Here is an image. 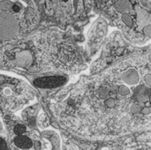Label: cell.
<instances>
[{
	"label": "cell",
	"instance_id": "obj_1",
	"mask_svg": "<svg viewBox=\"0 0 151 150\" xmlns=\"http://www.w3.org/2000/svg\"><path fill=\"white\" fill-rule=\"evenodd\" d=\"M35 60L42 72H61L67 68V46L59 31L49 29L32 40Z\"/></svg>",
	"mask_w": 151,
	"mask_h": 150
},
{
	"label": "cell",
	"instance_id": "obj_2",
	"mask_svg": "<svg viewBox=\"0 0 151 150\" xmlns=\"http://www.w3.org/2000/svg\"><path fill=\"white\" fill-rule=\"evenodd\" d=\"M34 96L30 87L24 81L0 74V109L16 111Z\"/></svg>",
	"mask_w": 151,
	"mask_h": 150
},
{
	"label": "cell",
	"instance_id": "obj_3",
	"mask_svg": "<svg viewBox=\"0 0 151 150\" xmlns=\"http://www.w3.org/2000/svg\"><path fill=\"white\" fill-rule=\"evenodd\" d=\"M12 150H43L42 139L23 124L14 125L9 130L7 139Z\"/></svg>",
	"mask_w": 151,
	"mask_h": 150
},
{
	"label": "cell",
	"instance_id": "obj_4",
	"mask_svg": "<svg viewBox=\"0 0 151 150\" xmlns=\"http://www.w3.org/2000/svg\"><path fill=\"white\" fill-rule=\"evenodd\" d=\"M0 61L5 65H12L14 66L24 67L31 64L32 57L28 50L13 47L5 49L2 51Z\"/></svg>",
	"mask_w": 151,
	"mask_h": 150
},
{
	"label": "cell",
	"instance_id": "obj_5",
	"mask_svg": "<svg viewBox=\"0 0 151 150\" xmlns=\"http://www.w3.org/2000/svg\"><path fill=\"white\" fill-rule=\"evenodd\" d=\"M151 92L150 88L145 86H142V85L135 88V89L134 91V96L135 100L138 102H141V103L148 101Z\"/></svg>",
	"mask_w": 151,
	"mask_h": 150
},
{
	"label": "cell",
	"instance_id": "obj_6",
	"mask_svg": "<svg viewBox=\"0 0 151 150\" xmlns=\"http://www.w3.org/2000/svg\"><path fill=\"white\" fill-rule=\"evenodd\" d=\"M124 82L128 85H134L139 81V73L135 69H129L122 75Z\"/></svg>",
	"mask_w": 151,
	"mask_h": 150
},
{
	"label": "cell",
	"instance_id": "obj_7",
	"mask_svg": "<svg viewBox=\"0 0 151 150\" xmlns=\"http://www.w3.org/2000/svg\"><path fill=\"white\" fill-rule=\"evenodd\" d=\"M137 21L141 26L148 27L151 24V13L145 10H139L137 12Z\"/></svg>",
	"mask_w": 151,
	"mask_h": 150
},
{
	"label": "cell",
	"instance_id": "obj_8",
	"mask_svg": "<svg viewBox=\"0 0 151 150\" xmlns=\"http://www.w3.org/2000/svg\"><path fill=\"white\" fill-rule=\"evenodd\" d=\"M115 9L119 12H127L130 10L131 4L129 1H117L115 2Z\"/></svg>",
	"mask_w": 151,
	"mask_h": 150
},
{
	"label": "cell",
	"instance_id": "obj_9",
	"mask_svg": "<svg viewBox=\"0 0 151 150\" xmlns=\"http://www.w3.org/2000/svg\"><path fill=\"white\" fill-rule=\"evenodd\" d=\"M0 150H12L8 144L7 140L1 135H0Z\"/></svg>",
	"mask_w": 151,
	"mask_h": 150
},
{
	"label": "cell",
	"instance_id": "obj_10",
	"mask_svg": "<svg viewBox=\"0 0 151 150\" xmlns=\"http://www.w3.org/2000/svg\"><path fill=\"white\" fill-rule=\"evenodd\" d=\"M98 95L102 99L106 98L109 95V89L107 88H105V87H101L98 89Z\"/></svg>",
	"mask_w": 151,
	"mask_h": 150
},
{
	"label": "cell",
	"instance_id": "obj_11",
	"mask_svg": "<svg viewBox=\"0 0 151 150\" xmlns=\"http://www.w3.org/2000/svg\"><path fill=\"white\" fill-rule=\"evenodd\" d=\"M122 20L124 21V23L128 26V27H132L133 26V19L131 16L127 15V14H124L122 16Z\"/></svg>",
	"mask_w": 151,
	"mask_h": 150
},
{
	"label": "cell",
	"instance_id": "obj_12",
	"mask_svg": "<svg viewBox=\"0 0 151 150\" xmlns=\"http://www.w3.org/2000/svg\"><path fill=\"white\" fill-rule=\"evenodd\" d=\"M119 94L122 95H128V94L130 93V90H129V88H128L127 86L122 85V86L119 87Z\"/></svg>",
	"mask_w": 151,
	"mask_h": 150
},
{
	"label": "cell",
	"instance_id": "obj_13",
	"mask_svg": "<svg viewBox=\"0 0 151 150\" xmlns=\"http://www.w3.org/2000/svg\"><path fill=\"white\" fill-rule=\"evenodd\" d=\"M104 103H105V105H106L108 108H112V107L115 106V100H114L113 98L110 97V98H107V99L105 100Z\"/></svg>",
	"mask_w": 151,
	"mask_h": 150
},
{
	"label": "cell",
	"instance_id": "obj_14",
	"mask_svg": "<svg viewBox=\"0 0 151 150\" xmlns=\"http://www.w3.org/2000/svg\"><path fill=\"white\" fill-rule=\"evenodd\" d=\"M130 111H131V112H132V113H134V114H136V113L140 112L142 110H141V107H140V105H139V104H137V103H134V104H133V105L131 106V108H130Z\"/></svg>",
	"mask_w": 151,
	"mask_h": 150
},
{
	"label": "cell",
	"instance_id": "obj_15",
	"mask_svg": "<svg viewBox=\"0 0 151 150\" xmlns=\"http://www.w3.org/2000/svg\"><path fill=\"white\" fill-rule=\"evenodd\" d=\"M143 33H144L146 35L151 37V26L144 27H143Z\"/></svg>",
	"mask_w": 151,
	"mask_h": 150
},
{
	"label": "cell",
	"instance_id": "obj_16",
	"mask_svg": "<svg viewBox=\"0 0 151 150\" xmlns=\"http://www.w3.org/2000/svg\"><path fill=\"white\" fill-rule=\"evenodd\" d=\"M144 80H145V82H146V84H147L148 86H151V74H147V75H145Z\"/></svg>",
	"mask_w": 151,
	"mask_h": 150
},
{
	"label": "cell",
	"instance_id": "obj_17",
	"mask_svg": "<svg viewBox=\"0 0 151 150\" xmlns=\"http://www.w3.org/2000/svg\"><path fill=\"white\" fill-rule=\"evenodd\" d=\"M142 113L144 114V115H148V114L150 113V109L149 107H145V108H143L142 110Z\"/></svg>",
	"mask_w": 151,
	"mask_h": 150
},
{
	"label": "cell",
	"instance_id": "obj_18",
	"mask_svg": "<svg viewBox=\"0 0 151 150\" xmlns=\"http://www.w3.org/2000/svg\"><path fill=\"white\" fill-rule=\"evenodd\" d=\"M150 102H151V95H150Z\"/></svg>",
	"mask_w": 151,
	"mask_h": 150
}]
</instances>
